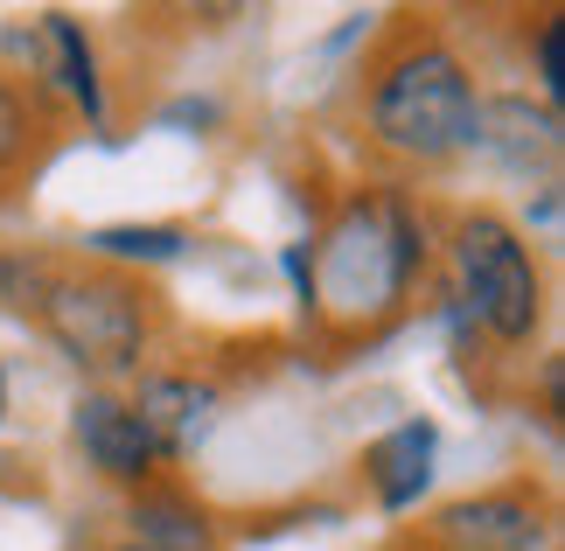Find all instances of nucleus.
<instances>
[{
	"instance_id": "1",
	"label": "nucleus",
	"mask_w": 565,
	"mask_h": 551,
	"mask_svg": "<svg viewBox=\"0 0 565 551\" xmlns=\"http://www.w3.org/2000/svg\"><path fill=\"white\" fill-rule=\"evenodd\" d=\"M433 231L426 203H412L405 182H356L335 195V210L315 224V237L287 245L300 336L329 363L384 342L412 315V294L426 286Z\"/></svg>"
},
{
	"instance_id": "2",
	"label": "nucleus",
	"mask_w": 565,
	"mask_h": 551,
	"mask_svg": "<svg viewBox=\"0 0 565 551\" xmlns=\"http://www.w3.org/2000/svg\"><path fill=\"white\" fill-rule=\"evenodd\" d=\"M0 307L29 321L50 349H63V363L84 370L92 391H119L140 370H154L175 328L168 294L147 273L63 245H0Z\"/></svg>"
},
{
	"instance_id": "3",
	"label": "nucleus",
	"mask_w": 565,
	"mask_h": 551,
	"mask_svg": "<svg viewBox=\"0 0 565 551\" xmlns=\"http://www.w3.org/2000/svg\"><path fill=\"white\" fill-rule=\"evenodd\" d=\"M356 147L391 174H447L482 140V84L433 14H391L350 84Z\"/></svg>"
},
{
	"instance_id": "4",
	"label": "nucleus",
	"mask_w": 565,
	"mask_h": 551,
	"mask_svg": "<svg viewBox=\"0 0 565 551\" xmlns=\"http://www.w3.org/2000/svg\"><path fill=\"white\" fill-rule=\"evenodd\" d=\"M447 266H454V315L475 328L489 363L524 357L552 321V279L545 258L531 252V237L516 231V216L495 203H461L447 216Z\"/></svg>"
},
{
	"instance_id": "5",
	"label": "nucleus",
	"mask_w": 565,
	"mask_h": 551,
	"mask_svg": "<svg viewBox=\"0 0 565 551\" xmlns=\"http://www.w3.org/2000/svg\"><path fill=\"white\" fill-rule=\"evenodd\" d=\"M419 531L440 551H552L558 544V496L537 475H510L495 489H475L447 510H433Z\"/></svg>"
},
{
	"instance_id": "6",
	"label": "nucleus",
	"mask_w": 565,
	"mask_h": 551,
	"mask_svg": "<svg viewBox=\"0 0 565 551\" xmlns=\"http://www.w3.org/2000/svg\"><path fill=\"white\" fill-rule=\"evenodd\" d=\"M63 140H71V113L42 84L35 35H21V63H0V210L42 182V168L56 161Z\"/></svg>"
},
{
	"instance_id": "7",
	"label": "nucleus",
	"mask_w": 565,
	"mask_h": 551,
	"mask_svg": "<svg viewBox=\"0 0 565 551\" xmlns=\"http://www.w3.org/2000/svg\"><path fill=\"white\" fill-rule=\"evenodd\" d=\"M126 405L140 412V426L161 447L168 468H182V460L203 447V433L216 426V412H224V384H216L210 370H195V363H154V370L134 378Z\"/></svg>"
},
{
	"instance_id": "8",
	"label": "nucleus",
	"mask_w": 565,
	"mask_h": 551,
	"mask_svg": "<svg viewBox=\"0 0 565 551\" xmlns=\"http://www.w3.org/2000/svg\"><path fill=\"white\" fill-rule=\"evenodd\" d=\"M71 433L84 447V468H92L98 481H113V489H126V496L147 489L154 475H168V460H161L154 439H147L140 412L126 405V391H77Z\"/></svg>"
},
{
	"instance_id": "9",
	"label": "nucleus",
	"mask_w": 565,
	"mask_h": 551,
	"mask_svg": "<svg viewBox=\"0 0 565 551\" xmlns=\"http://www.w3.org/2000/svg\"><path fill=\"white\" fill-rule=\"evenodd\" d=\"M433 460H440V426L433 418H398L391 433H377L356 454V475L371 489L377 517H405L419 510V496L433 489Z\"/></svg>"
},
{
	"instance_id": "10",
	"label": "nucleus",
	"mask_w": 565,
	"mask_h": 551,
	"mask_svg": "<svg viewBox=\"0 0 565 551\" xmlns=\"http://www.w3.org/2000/svg\"><path fill=\"white\" fill-rule=\"evenodd\" d=\"M126 538L147 544V551H224V523L189 481L168 468L154 475L147 489L126 496Z\"/></svg>"
},
{
	"instance_id": "11",
	"label": "nucleus",
	"mask_w": 565,
	"mask_h": 551,
	"mask_svg": "<svg viewBox=\"0 0 565 551\" xmlns=\"http://www.w3.org/2000/svg\"><path fill=\"white\" fill-rule=\"evenodd\" d=\"M35 50H42V84L63 98V113L105 134V77H98V50H92V35H84V21L42 14Z\"/></svg>"
},
{
	"instance_id": "12",
	"label": "nucleus",
	"mask_w": 565,
	"mask_h": 551,
	"mask_svg": "<svg viewBox=\"0 0 565 551\" xmlns=\"http://www.w3.org/2000/svg\"><path fill=\"white\" fill-rule=\"evenodd\" d=\"M475 153H495L516 174H531V161L552 168L558 161V113L531 105L524 92H503V98L482 92V140H475Z\"/></svg>"
},
{
	"instance_id": "13",
	"label": "nucleus",
	"mask_w": 565,
	"mask_h": 551,
	"mask_svg": "<svg viewBox=\"0 0 565 551\" xmlns=\"http://www.w3.org/2000/svg\"><path fill=\"white\" fill-rule=\"evenodd\" d=\"M195 245L182 224H105L84 237V252L105 258V266H126V273H147V266H175V258Z\"/></svg>"
},
{
	"instance_id": "14",
	"label": "nucleus",
	"mask_w": 565,
	"mask_h": 551,
	"mask_svg": "<svg viewBox=\"0 0 565 551\" xmlns=\"http://www.w3.org/2000/svg\"><path fill=\"white\" fill-rule=\"evenodd\" d=\"M565 14H537V92H545V105L558 113V92H565Z\"/></svg>"
},
{
	"instance_id": "15",
	"label": "nucleus",
	"mask_w": 565,
	"mask_h": 551,
	"mask_svg": "<svg viewBox=\"0 0 565 551\" xmlns=\"http://www.w3.org/2000/svg\"><path fill=\"white\" fill-rule=\"evenodd\" d=\"M384 551H440V544H433V538H426V531H398V538H391V544H384Z\"/></svg>"
},
{
	"instance_id": "16",
	"label": "nucleus",
	"mask_w": 565,
	"mask_h": 551,
	"mask_svg": "<svg viewBox=\"0 0 565 551\" xmlns=\"http://www.w3.org/2000/svg\"><path fill=\"white\" fill-rule=\"evenodd\" d=\"M98 551H147V544H134V538H113V544H98Z\"/></svg>"
},
{
	"instance_id": "17",
	"label": "nucleus",
	"mask_w": 565,
	"mask_h": 551,
	"mask_svg": "<svg viewBox=\"0 0 565 551\" xmlns=\"http://www.w3.org/2000/svg\"><path fill=\"white\" fill-rule=\"evenodd\" d=\"M0 418H8V363H0Z\"/></svg>"
}]
</instances>
